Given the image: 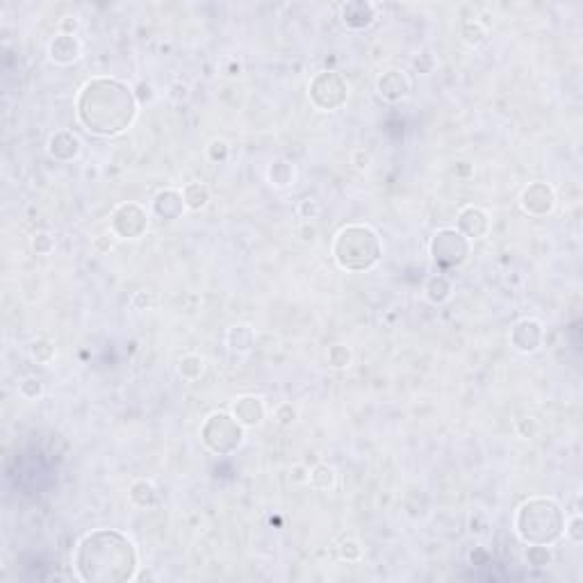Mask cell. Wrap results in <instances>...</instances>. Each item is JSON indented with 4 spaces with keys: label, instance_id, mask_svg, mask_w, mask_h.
Instances as JSON below:
<instances>
[{
    "label": "cell",
    "instance_id": "obj_1",
    "mask_svg": "<svg viewBox=\"0 0 583 583\" xmlns=\"http://www.w3.org/2000/svg\"><path fill=\"white\" fill-rule=\"evenodd\" d=\"M139 101L126 82L116 78H91L82 84L75 101L78 121L89 133L101 137H114L133 126L137 118Z\"/></svg>",
    "mask_w": 583,
    "mask_h": 583
},
{
    "label": "cell",
    "instance_id": "obj_2",
    "mask_svg": "<svg viewBox=\"0 0 583 583\" xmlns=\"http://www.w3.org/2000/svg\"><path fill=\"white\" fill-rule=\"evenodd\" d=\"M133 540L114 528H99L84 535L73 552V567L87 583H123L137 574Z\"/></svg>",
    "mask_w": 583,
    "mask_h": 583
},
{
    "label": "cell",
    "instance_id": "obj_3",
    "mask_svg": "<svg viewBox=\"0 0 583 583\" xmlns=\"http://www.w3.org/2000/svg\"><path fill=\"white\" fill-rule=\"evenodd\" d=\"M515 531L526 545H554L565 531V513L549 496H533L517 509Z\"/></svg>",
    "mask_w": 583,
    "mask_h": 583
},
{
    "label": "cell",
    "instance_id": "obj_4",
    "mask_svg": "<svg viewBox=\"0 0 583 583\" xmlns=\"http://www.w3.org/2000/svg\"><path fill=\"white\" fill-rule=\"evenodd\" d=\"M383 255L381 237L365 223H349L338 231L333 240V257L347 272H367Z\"/></svg>",
    "mask_w": 583,
    "mask_h": 583
},
{
    "label": "cell",
    "instance_id": "obj_5",
    "mask_svg": "<svg viewBox=\"0 0 583 583\" xmlns=\"http://www.w3.org/2000/svg\"><path fill=\"white\" fill-rule=\"evenodd\" d=\"M201 440L214 453H233L244 442V426L228 413H212L201 426Z\"/></svg>",
    "mask_w": 583,
    "mask_h": 583
},
{
    "label": "cell",
    "instance_id": "obj_6",
    "mask_svg": "<svg viewBox=\"0 0 583 583\" xmlns=\"http://www.w3.org/2000/svg\"><path fill=\"white\" fill-rule=\"evenodd\" d=\"M308 94H310L312 105H315L317 110L333 112V110H340V107L347 103L349 87H347V80H344L340 73L321 71L312 78Z\"/></svg>",
    "mask_w": 583,
    "mask_h": 583
},
{
    "label": "cell",
    "instance_id": "obj_7",
    "mask_svg": "<svg viewBox=\"0 0 583 583\" xmlns=\"http://www.w3.org/2000/svg\"><path fill=\"white\" fill-rule=\"evenodd\" d=\"M470 255V240L456 228H442L431 240V257L442 269L460 267Z\"/></svg>",
    "mask_w": 583,
    "mask_h": 583
},
{
    "label": "cell",
    "instance_id": "obj_8",
    "mask_svg": "<svg viewBox=\"0 0 583 583\" xmlns=\"http://www.w3.org/2000/svg\"><path fill=\"white\" fill-rule=\"evenodd\" d=\"M112 235L118 240H137L142 237L148 228V212L139 203H121L116 205V210L112 212L110 219Z\"/></svg>",
    "mask_w": 583,
    "mask_h": 583
},
{
    "label": "cell",
    "instance_id": "obj_9",
    "mask_svg": "<svg viewBox=\"0 0 583 583\" xmlns=\"http://www.w3.org/2000/svg\"><path fill=\"white\" fill-rule=\"evenodd\" d=\"M543 340H545V328H543V323L533 317L520 319L511 331V344L522 353L538 351L543 347Z\"/></svg>",
    "mask_w": 583,
    "mask_h": 583
},
{
    "label": "cell",
    "instance_id": "obj_10",
    "mask_svg": "<svg viewBox=\"0 0 583 583\" xmlns=\"http://www.w3.org/2000/svg\"><path fill=\"white\" fill-rule=\"evenodd\" d=\"M520 203L524 212L533 214V217H545V214H549L556 208V194L547 182H531V185L522 191Z\"/></svg>",
    "mask_w": 583,
    "mask_h": 583
},
{
    "label": "cell",
    "instance_id": "obj_11",
    "mask_svg": "<svg viewBox=\"0 0 583 583\" xmlns=\"http://www.w3.org/2000/svg\"><path fill=\"white\" fill-rule=\"evenodd\" d=\"M490 231V214L477 205H467L458 212V233L467 240H481Z\"/></svg>",
    "mask_w": 583,
    "mask_h": 583
},
{
    "label": "cell",
    "instance_id": "obj_12",
    "mask_svg": "<svg viewBox=\"0 0 583 583\" xmlns=\"http://www.w3.org/2000/svg\"><path fill=\"white\" fill-rule=\"evenodd\" d=\"M233 417L242 426H260L265 419V401L260 396L244 394L233 401Z\"/></svg>",
    "mask_w": 583,
    "mask_h": 583
},
{
    "label": "cell",
    "instance_id": "obj_13",
    "mask_svg": "<svg viewBox=\"0 0 583 583\" xmlns=\"http://www.w3.org/2000/svg\"><path fill=\"white\" fill-rule=\"evenodd\" d=\"M185 208L187 205H185V199H182V189H162L153 199V212L165 221L180 219Z\"/></svg>",
    "mask_w": 583,
    "mask_h": 583
},
{
    "label": "cell",
    "instance_id": "obj_14",
    "mask_svg": "<svg viewBox=\"0 0 583 583\" xmlns=\"http://www.w3.org/2000/svg\"><path fill=\"white\" fill-rule=\"evenodd\" d=\"M376 89H379V94L383 96L385 101L396 103V101L406 99V96L410 94V80H408V75L404 71L390 69V71H385L379 80H376Z\"/></svg>",
    "mask_w": 583,
    "mask_h": 583
},
{
    "label": "cell",
    "instance_id": "obj_15",
    "mask_svg": "<svg viewBox=\"0 0 583 583\" xmlns=\"http://www.w3.org/2000/svg\"><path fill=\"white\" fill-rule=\"evenodd\" d=\"M82 144L75 133L71 131H57L55 135H50L48 139V153L50 157H55L60 162H71L80 155Z\"/></svg>",
    "mask_w": 583,
    "mask_h": 583
},
{
    "label": "cell",
    "instance_id": "obj_16",
    "mask_svg": "<svg viewBox=\"0 0 583 583\" xmlns=\"http://www.w3.org/2000/svg\"><path fill=\"white\" fill-rule=\"evenodd\" d=\"M342 21L351 30H362L376 21V7L367 0H353L342 7Z\"/></svg>",
    "mask_w": 583,
    "mask_h": 583
},
{
    "label": "cell",
    "instance_id": "obj_17",
    "mask_svg": "<svg viewBox=\"0 0 583 583\" xmlns=\"http://www.w3.org/2000/svg\"><path fill=\"white\" fill-rule=\"evenodd\" d=\"M80 52H82V46H80V41L75 39V35H62L60 32V35L48 44L50 60L55 64H64V67L78 60Z\"/></svg>",
    "mask_w": 583,
    "mask_h": 583
},
{
    "label": "cell",
    "instance_id": "obj_18",
    "mask_svg": "<svg viewBox=\"0 0 583 583\" xmlns=\"http://www.w3.org/2000/svg\"><path fill=\"white\" fill-rule=\"evenodd\" d=\"M226 342H228V347L233 351L246 353L251 351L255 344V331L248 326V323H235V326H231L228 333H226Z\"/></svg>",
    "mask_w": 583,
    "mask_h": 583
},
{
    "label": "cell",
    "instance_id": "obj_19",
    "mask_svg": "<svg viewBox=\"0 0 583 583\" xmlns=\"http://www.w3.org/2000/svg\"><path fill=\"white\" fill-rule=\"evenodd\" d=\"M182 199H185V205L189 210L199 212L210 203V187L205 185V182H199V180L187 182V185L182 187Z\"/></svg>",
    "mask_w": 583,
    "mask_h": 583
},
{
    "label": "cell",
    "instance_id": "obj_20",
    "mask_svg": "<svg viewBox=\"0 0 583 583\" xmlns=\"http://www.w3.org/2000/svg\"><path fill=\"white\" fill-rule=\"evenodd\" d=\"M424 296H426L433 306H442L445 301H449V296H451V283H449V278H447V276H442V274L431 276V278L426 280V285H424Z\"/></svg>",
    "mask_w": 583,
    "mask_h": 583
},
{
    "label": "cell",
    "instance_id": "obj_21",
    "mask_svg": "<svg viewBox=\"0 0 583 583\" xmlns=\"http://www.w3.org/2000/svg\"><path fill=\"white\" fill-rule=\"evenodd\" d=\"M131 499L139 509H150L157 504V488L146 479H139L131 485Z\"/></svg>",
    "mask_w": 583,
    "mask_h": 583
},
{
    "label": "cell",
    "instance_id": "obj_22",
    "mask_svg": "<svg viewBox=\"0 0 583 583\" xmlns=\"http://www.w3.org/2000/svg\"><path fill=\"white\" fill-rule=\"evenodd\" d=\"M294 165L287 160H276L272 167H269V182H272L274 187H289L292 182H294Z\"/></svg>",
    "mask_w": 583,
    "mask_h": 583
},
{
    "label": "cell",
    "instance_id": "obj_23",
    "mask_svg": "<svg viewBox=\"0 0 583 583\" xmlns=\"http://www.w3.org/2000/svg\"><path fill=\"white\" fill-rule=\"evenodd\" d=\"M335 481H338V474L331 465H326V462H319V465H315L310 470V481L308 483L315 490H331L333 485H335Z\"/></svg>",
    "mask_w": 583,
    "mask_h": 583
},
{
    "label": "cell",
    "instance_id": "obj_24",
    "mask_svg": "<svg viewBox=\"0 0 583 583\" xmlns=\"http://www.w3.org/2000/svg\"><path fill=\"white\" fill-rule=\"evenodd\" d=\"M178 372H180V376L185 381H199L201 376H203V372H205V360L201 358V355H196V353H189V355H185V358L180 360Z\"/></svg>",
    "mask_w": 583,
    "mask_h": 583
},
{
    "label": "cell",
    "instance_id": "obj_25",
    "mask_svg": "<svg viewBox=\"0 0 583 583\" xmlns=\"http://www.w3.org/2000/svg\"><path fill=\"white\" fill-rule=\"evenodd\" d=\"M30 355H32V360H37L39 365H48V362H52V358H55V344L50 340H44V338L35 340L30 347Z\"/></svg>",
    "mask_w": 583,
    "mask_h": 583
},
{
    "label": "cell",
    "instance_id": "obj_26",
    "mask_svg": "<svg viewBox=\"0 0 583 583\" xmlns=\"http://www.w3.org/2000/svg\"><path fill=\"white\" fill-rule=\"evenodd\" d=\"M526 563L533 565V567H547L549 563H552V552H549V545H528Z\"/></svg>",
    "mask_w": 583,
    "mask_h": 583
},
{
    "label": "cell",
    "instance_id": "obj_27",
    "mask_svg": "<svg viewBox=\"0 0 583 583\" xmlns=\"http://www.w3.org/2000/svg\"><path fill=\"white\" fill-rule=\"evenodd\" d=\"M460 35H462V39H465V44L479 46L485 41V35H488V32H485V28L479 23V21H465V23H462Z\"/></svg>",
    "mask_w": 583,
    "mask_h": 583
},
{
    "label": "cell",
    "instance_id": "obj_28",
    "mask_svg": "<svg viewBox=\"0 0 583 583\" xmlns=\"http://www.w3.org/2000/svg\"><path fill=\"white\" fill-rule=\"evenodd\" d=\"M326 358H328V365L333 370H344V367L351 365V351H349V347H344V344H333Z\"/></svg>",
    "mask_w": 583,
    "mask_h": 583
},
{
    "label": "cell",
    "instance_id": "obj_29",
    "mask_svg": "<svg viewBox=\"0 0 583 583\" xmlns=\"http://www.w3.org/2000/svg\"><path fill=\"white\" fill-rule=\"evenodd\" d=\"M205 153H208V160L210 162H214V165H221V162H226L228 160V155H231V146H228V142H226V139H212V142L208 144V150H205Z\"/></svg>",
    "mask_w": 583,
    "mask_h": 583
},
{
    "label": "cell",
    "instance_id": "obj_30",
    "mask_svg": "<svg viewBox=\"0 0 583 583\" xmlns=\"http://www.w3.org/2000/svg\"><path fill=\"white\" fill-rule=\"evenodd\" d=\"M18 394L28 399V401H32V399H39L41 394H44V383H41L37 376H28V379H23L18 383Z\"/></svg>",
    "mask_w": 583,
    "mask_h": 583
},
{
    "label": "cell",
    "instance_id": "obj_31",
    "mask_svg": "<svg viewBox=\"0 0 583 583\" xmlns=\"http://www.w3.org/2000/svg\"><path fill=\"white\" fill-rule=\"evenodd\" d=\"M32 251H35L37 255H50L52 251H55V237H52L50 233H35L32 235Z\"/></svg>",
    "mask_w": 583,
    "mask_h": 583
},
{
    "label": "cell",
    "instance_id": "obj_32",
    "mask_svg": "<svg viewBox=\"0 0 583 583\" xmlns=\"http://www.w3.org/2000/svg\"><path fill=\"white\" fill-rule=\"evenodd\" d=\"M338 549H340L342 560H347V563H355V560H360V558H362V547H360V543H358L355 538L342 540Z\"/></svg>",
    "mask_w": 583,
    "mask_h": 583
},
{
    "label": "cell",
    "instance_id": "obj_33",
    "mask_svg": "<svg viewBox=\"0 0 583 583\" xmlns=\"http://www.w3.org/2000/svg\"><path fill=\"white\" fill-rule=\"evenodd\" d=\"M319 212H321V203L317 199H304L299 203V217L301 219H306V221H312V219H317L319 217Z\"/></svg>",
    "mask_w": 583,
    "mask_h": 583
},
{
    "label": "cell",
    "instance_id": "obj_34",
    "mask_svg": "<svg viewBox=\"0 0 583 583\" xmlns=\"http://www.w3.org/2000/svg\"><path fill=\"white\" fill-rule=\"evenodd\" d=\"M274 417H276V422L280 426H292V424L296 422V408L292 406V404H280L274 410Z\"/></svg>",
    "mask_w": 583,
    "mask_h": 583
},
{
    "label": "cell",
    "instance_id": "obj_35",
    "mask_svg": "<svg viewBox=\"0 0 583 583\" xmlns=\"http://www.w3.org/2000/svg\"><path fill=\"white\" fill-rule=\"evenodd\" d=\"M565 533L574 540V543H581L583 540V520H581V515H574L570 520V524H565Z\"/></svg>",
    "mask_w": 583,
    "mask_h": 583
},
{
    "label": "cell",
    "instance_id": "obj_36",
    "mask_svg": "<svg viewBox=\"0 0 583 583\" xmlns=\"http://www.w3.org/2000/svg\"><path fill=\"white\" fill-rule=\"evenodd\" d=\"M133 306H135L137 310L153 308V306H155V296H153V292H137L135 299H133Z\"/></svg>",
    "mask_w": 583,
    "mask_h": 583
},
{
    "label": "cell",
    "instance_id": "obj_37",
    "mask_svg": "<svg viewBox=\"0 0 583 583\" xmlns=\"http://www.w3.org/2000/svg\"><path fill=\"white\" fill-rule=\"evenodd\" d=\"M187 96H189V87L187 84H182V82H174L169 87V99L174 101V103H182V101H187Z\"/></svg>",
    "mask_w": 583,
    "mask_h": 583
},
{
    "label": "cell",
    "instance_id": "obj_38",
    "mask_svg": "<svg viewBox=\"0 0 583 583\" xmlns=\"http://www.w3.org/2000/svg\"><path fill=\"white\" fill-rule=\"evenodd\" d=\"M289 479L294 483H308L310 481V470L304 465V462H296V465H292V470H289Z\"/></svg>",
    "mask_w": 583,
    "mask_h": 583
},
{
    "label": "cell",
    "instance_id": "obj_39",
    "mask_svg": "<svg viewBox=\"0 0 583 583\" xmlns=\"http://www.w3.org/2000/svg\"><path fill=\"white\" fill-rule=\"evenodd\" d=\"M517 431H520L522 438H533L538 433V424L533 417H526V419H520L517 422Z\"/></svg>",
    "mask_w": 583,
    "mask_h": 583
},
{
    "label": "cell",
    "instance_id": "obj_40",
    "mask_svg": "<svg viewBox=\"0 0 583 583\" xmlns=\"http://www.w3.org/2000/svg\"><path fill=\"white\" fill-rule=\"evenodd\" d=\"M296 233H299V237H301L304 242H315V240H317V228H315V226H312L310 221H306Z\"/></svg>",
    "mask_w": 583,
    "mask_h": 583
},
{
    "label": "cell",
    "instance_id": "obj_41",
    "mask_svg": "<svg viewBox=\"0 0 583 583\" xmlns=\"http://www.w3.org/2000/svg\"><path fill=\"white\" fill-rule=\"evenodd\" d=\"M351 162L355 165V169H365L367 165H370V153H365V150H353Z\"/></svg>",
    "mask_w": 583,
    "mask_h": 583
},
{
    "label": "cell",
    "instance_id": "obj_42",
    "mask_svg": "<svg viewBox=\"0 0 583 583\" xmlns=\"http://www.w3.org/2000/svg\"><path fill=\"white\" fill-rule=\"evenodd\" d=\"M75 30H78V21L71 18V16H67L60 23V32H62V35H73Z\"/></svg>",
    "mask_w": 583,
    "mask_h": 583
}]
</instances>
